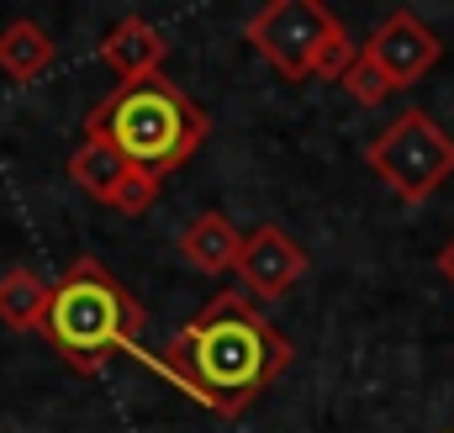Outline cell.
Listing matches in <instances>:
<instances>
[{"mask_svg":"<svg viewBox=\"0 0 454 433\" xmlns=\"http://www.w3.org/2000/svg\"><path fill=\"white\" fill-rule=\"evenodd\" d=\"M243 37L286 80H343V69L359 59L348 27L323 0H270L243 21Z\"/></svg>","mask_w":454,"mask_h":433,"instance_id":"277c9868","label":"cell"},{"mask_svg":"<svg viewBox=\"0 0 454 433\" xmlns=\"http://www.w3.org/2000/svg\"><path fill=\"white\" fill-rule=\"evenodd\" d=\"M143 323H148L143 302L116 280L101 259L80 254L53 280V302H48V318H43V338L80 375H101L106 359L137 349Z\"/></svg>","mask_w":454,"mask_h":433,"instance_id":"3957f363","label":"cell"},{"mask_svg":"<svg viewBox=\"0 0 454 433\" xmlns=\"http://www.w3.org/2000/svg\"><path fill=\"white\" fill-rule=\"evenodd\" d=\"M439 275H444V280L454 286V238L444 243V248H439Z\"/></svg>","mask_w":454,"mask_h":433,"instance_id":"5bb4252c","label":"cell"},{"mask_svg":"<svg viewBox=\"0 0 454 433\" xmlns=\"http://www.w3.org/2000/svg\"><path fill=\"white\" fill-rule=\"evenodd\" d=\"M364 164L380 185H391L407 207H423L454 175V138L423 106H407L364 143Z\"/></svg>","mask_w":454,"mask_h":433,"instance_id":"5b68a950","label":"cell"},{"mask_svg":"<svg viewBox=\"0 0 454 433\" xmlns=\"http://www.w3.org/2000/svg\"><path fill=\"white\" fill-rule=\"evenodd\" d=\"M153 365L169 370L180 381V391H191L212 413L238 418L286 375L291 338L270 323L243 291H217L153 354Z\"/></svg>","mask_w":454,"mask_h":433,"instance_id":"6da1fadb","label":"cell"},{"mask_svg":"<svg viewBox=\"0 0 454 433\" xmlns=\"http://www.w3.org/2000/svg\"><path fill=\"white\" fill-rule=\"evenodd\" d=\"M364 53L386 69V80L396 85V91H407V85H418L439 59H444V43H439V32L418 16V11H407V5H396L375 32H370V43H364Z\"/></svg>","mask_w":454,"mask_h":433,"instance_id":"52a82bcc","label":"cell"},{"mask_svg":"<svg viewBox=\"0 0 454 433\" xmlns=\"http://www.w3.org/2000/svg\"><path fill=\"white\" fill-rule=\"evenodd\" d=\"M48 302H53V280H43L37 270L11 264V270L0 275V323L5 327H16V333H43Z\"/></svg>","mask_w":454,"mask_h":433,"instance_id":"7c38bea8","label":"cell"},{"mask_svg":"<svg viewBox=\"0 0 454 433\" xmlns=\"http://www.w3.org/2000/svg\"><path fill=\"white\" fill-rule=\"evenodd\" d=\"M307 270H312V254H307L286 227L264 222V227L248 232L243 259H238L232 275H238V291H243V296H264V302H275V296H286Z\"/></svg>","mask_w":454,"mask_h":433,"instance_id":"ba28073f","label":"cell"},{"mask_svg":"<svg viewBox=\"0 0 454 433\" xmlns=\"http://www.w3.org/2000/svg\"><path fill=\"white\" fill-rule=\"evenodd\" d=\"M243 243H248V238H243L223 212L191 216V222L180 227V238H175V248L185 254V264L201 270V275H232L238 259H243Z\"/></svg>","mask_w":454,"mask_h":433,"instance_id":"30bf717a","label":"cell"},{"mask_svg":"<svg viewBox=\"0 0 454 433\" xmlns=\"http://www.w3.org/2000/svg\"><path fill=\"white\" fill-rule=\"evenodd\" d=\"M69 180L85 191V196H96V201H106L112 212L121 216H143L153 207V196H159V180H148V175H137L121 154H112L106 143H96V138H80V148L69 154Z\"/></svg>","mask_w":454,"mask_h":433,"instance_id":"8992f818","label":"cell"},{"mask_svg":"<svg viewBox=\"0 0 454 433\" xmlns=\"http://www.w3.org/2000/svg\"><path fill=\"white\" fill-rule=\"evenodd\" d=\"M85 138L121 154L137 175L164 180L180 164L196 159V148L212 138V116L196 106L175 80L148 75L132 85H116L106 101H96L85 116Z\"/></svg>","mask_w":454,"mask_h":433,"instance_id":"7a4b0ae2","label":"cell"},{"mask_svg":"<svg viewBox=\"0 0 454 433\" xmlns=\"http://www.w3.org/2000/svg\"><path fill=\"white\" fill-rule=\"evenodd\" d=\"M339 85L348 91V101H354V106H380V101H391V96H396V85L386 80V69H380L364 48H359V59L343 69Z\"/></svg>","mask_w":454,"mask_h":433,"instance_id":"4fadbf2b","label":"cell"},{"mask_svg":"<svg viewBox=\"0 0 454 433\" xmlns=\"http://www.w3.org/2000/svg\"><path fill=\"white\" fill-rule=\"evenodd\" d=\"M164 59H169V43H164V32L148 16H121V21L106 27V37H101V64L112 69L121 85L159 75Z\"/></svg>","mask_w":454,"mask_h":433,"instance_id":"9c48e42d","label":"cell"},{"mask_svg":"<svg viewBox=\"0 0 454 433\" xmlns=\"http://www.w3.org/2000/svg\"><path fill=\"white\" fill-rule=\"evenodd\" d=\"M53 59H59V43H53L48 27H37L32 16L5 21V32H0V75H5V80L32 85L37 75L53 69Z\"/></svg>","mask_w":454,"mask_h":433,"instance_id":"8fae6325","label":"cell"}]
</instances>
